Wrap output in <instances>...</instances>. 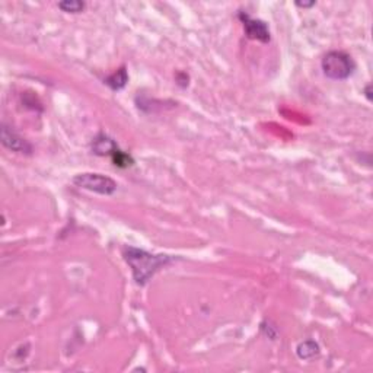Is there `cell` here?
I'll list each match as a JSON object with an SVG mask.
<instances>
[{
    "mask_svg": "<svg viewBox=\"0 0 373 373\" xmlns=\"http://www.w3.org/2000/svg\"><path fill=\"white\" fill-rule=\"evenodd\" d=\"M127 82H128V73L124 66H121L119 70H115L104 81V83L110 86L112 91H121V89L125 88Z\"/></svg>",
    "mask_w": 373,
    "mask_h": 373,
    "instance_id": "cell-7",
    "label": "cell"
},
{
    "mask_svg": "<svg viewBox=\"0 0 373 373\" xmlns=\"http://www.w3.org/2000/svg\"><path fill=\"white\" fill-rule=\"evenodd\" d=\"M92 152L98 157H110L115 166H120V168H127V166H132L134 161L130 155L124 153L119 145L115 143L110 136L99 133L94 141H92Z\"/></svg>",
    "mask_w": 373,
    "mask_h": 373,
    "instance_id": "cell-3",
    "label": "cell"
},
{
    "mask_svg": "<svg viewBox=\"0 0 373 373\" xmlns=\"http://www.w3.org/2000/svg\"><path fill=\"white\" fill-rule=\"evenodd\" d=\"M123 256L128 267L132 268L133 279L139 286H145L161 268L170 265L174 260L170 255L150 254L145 250L127 245L123 250Z\"/></svg>",
    "mask_w": 373,
    "mask_h": 373,
    "instance_id": "cell-1",
    "label": "cell"
},
{
    "mask_svg": "<svg viewBox=\"0 0 373 373\" xmlns=\"http://www.w3.org/2000/svg\"><path fill=\"white\" fill-rule=\"evenodd\" d=\"M0 141L2 145L17 153H23V155H31L32 153V146L28 140H25L22 136H19L14 128L8 124H2V128H0Z\"/></svg>",
    "mask_w": 373,
    "mask_h": 373,
    "instance_id": "cell-6",
    "label": "cell"
},
{
    "mask_svg": "<svg viewBox=\"0 0 373 373\" xmlns=\"http://www.w3.org/2000/svg\"><path fill=\"white\" fill-rule=\"evenodd\" d=\"M315 5V2H310V3H306V2H296V6H299V8H311V6H314Z\"/></svg>",
    "mask_w": 373,
    "mask_h": 373,
    "instance_id": "cell-10",
    "label": "cell"
},
{
    "mask_svg": "<svg viewBox=\"0 0 373 373\" xmlns=\"http://www.w3.org/2000/svg\"><path fill=\"white\" fill-rule=\"evenodd\" d=\"M57 6L66 14H81L86 3L81 2V0H64V2H59Z\"/></svg>",
    "mask_w": 373,
    "mask_h": 373,
    "instance_id": "cell-9",
    "label": "cell"
},
{
    "mask_svg": "<svg viewBox=\"0 0 373 373\" xmlns=\"http://www.w3.org/2000/svg\"><path fill=\"white\" fill-rule=\"evenodd\" d=\"M296 353H298L299 359H302V360H311L319 354V345L312 340H308V341H303L298 345Z\"/></svg>",
    "mask_w": 373,
    "mask_h": 373,
    "instance_id": "cell-8",
    "label": "cell"
},
{
    "mask_svg": "<svg viewBox=\"0 0 373 373\" xmlns=\"http://www.w3.org/2000/svg\"><path fill=\"white\" fill-rule=\"evenodd\" d=\"M366 95H367V99L370 101V99H372V98H370V85L366 86Z\"/></svg>",
    "mask_w": 373,
    "mask_h": 373,
    "instance_id": "cell-11",
    "label": "cell"
},
{
    "mask_svg": "<svg viewBox=\"0 0 373 373\" xmlns=\"http://www.w3.org/2000/svg\"><path fill=\"white\" fill-rule=\"evenodd\" d=\"M321 68H323L324 74L331 81H345L356 70V63L350 54L344 53V51H330L321 61Z\"/></svg>",
    "mask_w": 373,
    "mask_h": 373,
    "instance_id": "cell-2",
    "label": "cell"
},
{
    "mask_svg": "<svg viewBox=\"0 0 373 373\" xmlns=\"http://www.w3.org/2000/svg\"><path fill=\"white\" fill-rule=\"evenodd\" d=\"M238 18L241 19V22L243 25V30H245V34L250 40H255V41H260L264 44L272 40L268 25L264 21L251 18L248 14H245V12H239Z\"/></svg>",
    "mask_w": 373,
    "mask_h": 373,
    "instance_id": "cell-5",
    "label": "cell"
},
{
    "mask_svg": "<svg viewBox=\"0 0 373 373\" xmlns=\"http://www.w3.org/2000/svg\"><path fill=\"white\" fill-rule=\"evenodd\" d=\"M73 184L82 190L91 191L101 196H112L119 187L112 178L95 172H83L76 175L73 178Z\"/></svg>",
    "mask_w": 373,
    "mask_h": 373,
    "instance_id": "cell-4",
    "label": "cell"
}]
</instances>
